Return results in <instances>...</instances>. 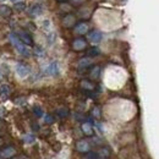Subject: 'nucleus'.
<instances>
[{
  "label": "nucleus",
  "mask_w": 159,
  "mask_h": 159,
  "mask_svg": "<svg viewBox=\"0 0 159 159\" xmlns=\"http://www.w3.org/2000/svg\"><path fill=\"white\" fill-rule=\"evenodd\" d=\"M16 36H17L19 39H20L23 44H26L27 47L33 45V38H32L31 34H30L28 32H26L25 30H19L17 33H16Z\"/></svg>",
  "instance_id": "7ed1b4c3"
},
{
  "label": "nucleus",
  "mask_w": 159,
  "mask_h": 159,
  "mask_svg": "<svg viewBox=\"0 0 159 159\" xmlns=\"http://www.w3.org/2000/svg\"><path fill=\"white\" fill-rule=\"evenodd\" d=\"M99 49L97 48V47H93V48H91V49H88V52H87V55H88V58H93V57H98L99 55Z\"/></svg>",
  "instance_id": "6ab92c4d"
},
{
  "label": "nucleus",
  "mask_w": 159,
  "mask_h": 159,
  "mask_svg": "<svg viewBox=\"0 0 159 159\" xmlns=\"http://www.w3.org/2000/svg\"><path fill=\"white\" fill-rule=\"evenodd\" d=\"M86 159H98V156H97V153L88 152V154L86 156Z\"/></svg>",
  "instance_id": "bb28decb"
},
{
  "label": "nucleus",
  "mask_w": 159,
  "mask_h": 159,
  "mask_svg": "<svg viewBox=\"0 0 159 159\" xmlns=\"http://www.w3.org/2000/svg\"><path fill=\"white\" fill-rule=\"evenodd\" d=\"M25 139H26V142H33V139H34V137H33L32 135H27V136L25 137Z\"/></svg>",
  "instance_id": "c756f323"
},
{
  "label": "nucleus",
  "mask_w": 159,
  "mask_h": 159,
  "mask_svg": "<svg viewBox=\"0 0 159 159\" xmlns=\"http://www.w3.org/2000/svg\"><path fill=\"white\" fill-rule=\"evenodd\" d=\"M16 74L20 79H26L30 74H31V69L28 65L26 64H22V62H19L16 65Z\"/></svg>",
  "instance_id": "20e7f679"
},
{
  "label": "nucleus",
  "mask_w": 159,
  "mask_h": 159,
  "mask_svg": "<svg viewBox=\"0 0 159 159\" xmlns=\"http://www.w3.org/2000/svg\"><path fill=\"white\" fill-rule=\"evenodd\" d=\"M43 11L44 10H43V6L40 4H33L30 7V10H28V12H30V15L32 17H38V16H40L43 14Z\"/></svg>",
  "instance_id": "9d476101"
},
{
  "label": "nucleus",
  "mask_w": 159,
  "mask_h": 159,
  "mask_svg": "<svg viewBox=\"0 0 159 159\" xmlns=\"http://www.w3.org/2000/svg\"><path fill=\"white\" fill-rule=\"evenodd\" d=\"M89 76H91V79L92 80L99 79V76H100V67L99 66H94V67L89 71Z\"/></svg>",
  "instance_id": "f3484780"
},
{
  "label": "nucleus",
  "mask_w": 159,
  "mask_h": 159,
  "mask_svg": "<svg viewBox=\"0 0 159 159\" xmlns=\"http://www.w3.org/2000/svg\"><path fill=\"white\" fill-rule=\"evenodd\" d=\"M81 87L83 89H86V91H93L94 89V83L92 81H89V80H83L81 82Z\"/></svg>",
  "instance_id": "dca6fc26"
},
{
  "label": "nucleus",
  "mask_w": 159,
  "mask_h": 159,
  "mask_svg": "<svg viewBox=\"0 0 159 159\" xmlns=\"http://www.w3.org/2000/svg\"><path fill=\"white\" fill-rule=\"evenodd\" d=\"M43 27H44V30H45V28H49V27H50V21L49 20L43 21Z\"/></svg>",
  "instance_id": "c85d7f7f"
},
{
  "label": "nucleus",
  "mask_w": 159,
  "mask_h": 159,
  "mask_svg": "<svg viewBox=\"0 0 159 159\" xmlns=\"http://www.w3.org/2000/svg\"><path fill=\"white\" fill-rule=\"evenodd\" d=\"M0 94H1L4 98H7V97L10 96V88H9V86L2 84V86L0 87Z\"/></svg>",
  "instance_id": "a211bd4d"
},
{
  "label": "nucleus",
  "mask_w": 159,
  "mask_h": 159,
  "mask_svg": "<svg viewBox=\"0 0 159 159\" xmlns=\"http://www.w3.org/2000/svg\"><path fill=\"white\" fill-rule=\"evenodd\" d=\"M47 39L49 42V44H53L54 40L57 39V33H54V32H48V33H47Z\"/></svg>",
  "instance_id": "aec40b11"
},
{
  "label": "nucleus",
  "mask_w": 159,
  "mask_h": 159,
  "mask_svg": "<svg viewBox=\"0 0 159 159\" xmlns=\"http://www.w3.org/2000/svg\"><path fill=\"white\" fill-rule=\"evenodd\" d=\"M88 31H89L88 23H86V22H83V21L76 23V26H75V33L79 34V36H83V34L88 33Z\"/></svg>",
  "instance_id": "6e6552de"
},
{
  "label": "nucleus",
  "mask_w": 159,
  "mask_h": 159,
  "mask_svg": "<svg viewBox=\"0 0 159 159\" xmlns=\"http://www.w3.org/2000/svg\"><path fill=\"white\" fill-rule=\"evenodd\" d=\"M58 114H59L60 118H66L69 115V110L65 109V108H60L59 110H58Z\"/></svg>",
  "instance_id": "4be33fe9"
},
{
  "label": "nucleus",
  "mask_w": 159,
  "mask_h": 159,
  "mask_svg": "<svg viewBox=\"0 0 159 159\" xmlns=\"http://www.w3.org/2000/svg\"><path fill=\"white\" fill-rule=\"evenodd\" d=\"M11 1H14V2H17V1H22V0H11Z\"/></svg>",
  "instance_id": "72a5a7b5"
},
{
  "label": "nucleus",
  "mask_w": 159,
  "mask_h": 159,
  "mask_svg": "<svg viewBox=\"0 0 159 159\" xmlns=\"http://www.w3.org/2000/svg\"><path fill=\"white\" fill-rule=\"evenodd\" d=\"M9 39L11 42V44L14 45V48L20 53L21 55H23V57H31V49L19 39V37L16 36V33H10L9 34Z\"/></svg>",
  "instance_id": "f257e3e1"
},
{
  "label": "nucleus",
  "mask_w": 159,
  "mask_h": 159,
  "mask_svg": "<svg viewBox=\"0 0 159 159\" xmlns=\"http://www.w3.org/2000/svg\"><path fill=\"white\" fill-rule=\"evenodd\" d=\"M33 113L38 116V118H40V116H43L44 114H43V110H42V108L40 107H34L33 108Z\"/></svg>",
  "instance_id": "5701e85b"
},
{
  "label": "nucleus",
  "mask_w": 159,
  "mask_h": 159,
  "mask_svg": "<svg viewBox=\"0 0 159 159\" xmlns=\"http://www.w3.org/2000/svg\"><path fill=\"white\" fill-rule=\"evenodd\" d=\"M34 54L38 55L39 58H42V57L44 55V52H43V49H42L40 47H36V48H34Z\"/></svg>",
  "instance_id": "393cba45"
},
{
  "label": "nucleus",
  "mask_w": 159,
  "mask_h": 159,
  "mask_svg": "<svg viewBox=\"0 0 159 159\" xmlns=\"http://www.w3.org/2000/svg\"><path fill=\"white\" fill-rule=\"evenodd\" d=\"M1 79H2V76H1V75H0V80H1Z\"/></svg>",
  "instance_id": "c9c22d12"
},
{
  "label": "nucleus",
  "mask_w": 159,
  "mask_h": 159,
  "mask_svg": "<svg viewBox=\"0 0 159 159\" xmlns=\"http://www.w3.org/2000/svg\"><path fill=\"white\" fill-rule=\"evenodd\" d=\"M92 64H93V59H92V58L84 57V58H82V59L79 60L77 66H79V69H87V67H89Z\"/></svg>",
  "instance_id": "ddd939ff"
},
{
  "label": "nucleus",
  "mask_w": 159,
  "mask_h": 159,
  "mask_svg": "<svg viewBox=\"0 0 159 159\" xmlns=\"http://www.w3.org/2000/svg\"><path fill=\"white\" fill-rule=\"evenodd\" d=\"M89 12H91V11H89L88 9H82V10H80V16H81L82 19H83V17H84V19H88V17L91 16Z\"/></svg>",
  "instance_id": "412c9836"
},
{
  "label": "nucleus",
  "mask_w": 159,
  "mask_h": 159,
  "mask_svg": "<svg viewBox=\"0 0 159 159\" xmlns=\"http://www.w3.org/2000/svg\"><path fill=\"white\" fill-rule=\"evenodd\" d=\"M16 154L17 151L12 146H7L0 149V159H12L14 157H16Z\"/></svg>",
  "instance_id": "f03ea898"
},
{
  "label": "nucleus",
  "mask_w": 159,
  "mask_h": 159,
  "mask_svg": "<svg viewBox=\"0 0 159 159\" xmlns=\"http://www.w3.org/2000/svg\"><path fill=\"white\" fill-rule=\"evenodd\" d=\"M92 115L94 116V118H100V109L98 108V107H94L93 109H92Z\"/></svg>",
  "instance_id": "b1692460"
},
{
  "label": "nucleus",
  "mask_w": 159,
  "mask_h": 159,
  "mask_svg": "<svg viewBox=\"0 0 159 159\" xmlns=\"http://www.w3.org/2000/svg\"><path fill=\"white\" fill-rule=\"evenodd\" d=\"M4 144V139H2V137H0V147Z\"/></svg>",
  "instance_id": "2f4dec72"
},
{
  "label": "nucleus",
  "mask_w": 159,
  "mask_h": 159,
  "mask_svg": "<svg viewBox=\"0 0 159 159\" xmlns=\"http://www.w3.org/2000/svg\"><path fill=\"white\" fill-rule=\"evenodd\" d=\"M71 1V4H74V5H80V4H82L84 0H70Z\"/></svg>",
  "instance_id": "7c9ffc66"
},
{
  "label": "nucleus",
  "mask_w": 159,
  "mask_h": 159,
  "mask_svg": "<svg viewBox=\"0 0 159 159\" xmlns=\"http://www.w3.org/2000/svg\"><path fill=\"white\" fill-rule=\"evenodd\" d=\"M87 38H88V40H89L93 45H96V44L100 43V40H102V38H103V36H102V33H100L99 31L93 30V31H91V32L87 33Z\"/></svg>",
  "instance_id": "423d86ee"
},
{
  "label": "nucleus",
  "mask_w": 159,
  "mask_h": 159,
  "mask_svg": "<svg viewBox=\"0 0 159 159\" xmlns=\"http://www.w3.org/2000/svg\"><path fill=\"white\" fill-rule=\"evenodd\" d=\"M44 72L49 76H57L59 74V65L57 61H52L47 65V67L44 69Z\"/></svg>",
  "instance_id": "39448f33"
},
{
  "label": "nucleus",
  "mask_w": 159,
  "mask_h": 159,
  "mask_svg": "<svg viewBox=\"0 0 159 159\" xmlns=\"http://www.w3.org/2000/svg\"><path fill=\"white\" fill-rule=\"evenodd\" d=\"M0 15L2 17H10L12 15V9L7 5H0Z\"/></svg>",
  "instance_id": "2eb2a0df"
},
{
  "label": "nucleus",
  "mask_w": 159,
  "mask_h": 159,
  "mask_svg": "<svg viewBox=\"0 0 159 159\" xmlns=\"http://www.w3.org/2000/svg\"><path fill=\"white\" fill-rule=\"evenodd\" d=\"M5 1H6V0H0V2H5Z\"/></svg>",
  "instance_id": "f704fd0d"
},
{
  "label": "nucleus",
  "mask_w": 159,
  "mask_h": 159,
  "mask_svg": "<svg viewBox=\"0 0 159 159\" xmlns=\"http://www.w3.org/2000/svg\"><path fill=\"white\" fill-rule=\"evenodd\" d=\"M58 2H65V1H67V0H57Z\"/></svg>",
  "instance_id": "473e14b6"
},
{
  "label": "nucleus",
  "mask_w": 159,
  "mask_h": 159,
  "mask_svg": "<svg viewBox=\"0 0 159 159\" xmlns=\"http://www.w3.org/2000/svg\"><path fill=\"white\" fill-rule=\"evenodd\" d=\"M75 22H76L75 15H72V14H67V15H65V17L62 19V26L66 27V28H70V27L75 26Z\"/></svg>",
  "instance_id": "9b49d317"
},
{
  "label": "nucleus",
  "mask_w": 159,
  "mask_h": 159,
  "mask_svg": "<svg viewBox=\"0 0 159 159\" xmlns=\"http://www.w3.org/2000/svg\"><path fill=\"white\" fill-rule=\"evenodd\" d=\"M76 149L80 153H88L91 151V144L86 139H80L76 143Z\"/></svg>",
  "instance_id": "0eeeda50"
},
{
  "label": "nucleus",
  "mask_w": 159,
  "mask_h": 159,
  "mask_svg": "<svg viewBox=\"0 0 159 159\" xmlns=\"http://www.w3.org/2000/svg\"><path fill=\"white\" fill-rule=\"evenodd\" d=\"M81 127H82V131L86 136H93L94 130H93V126H92L91 122H83Z\"/></svg>",
  "instance_id": "4468645a"
},
{
  "label": "nucleus",
  "mask_w": 159,
  "mask_h": 159,
  "mask_svg": "<svg viewBox=\"0 0 159 159\" xmlns=\"http://www.w3.org/2000/svg\"><path fill=\"white\" fill-rule=\"evenodd\" d=\"M96 153L98 156V159H109L111 157V151L108 147H105V146L104 147H100Z\"/></svg>",
  "instance_id": "f8f14e48"
},
{
  "label": "nucleus",
  "mask_w": 159,
  "mask_h": 159,
  "mask_svg": "<svg viewBox=\"0 0 159 159\" xmlns=\"http://www.w3.org/2000/svg\"><path fill=\"white\" fill-rule=\"evenodd\" d=\"M44 121H45V122H48V124H52V122H53V116H52V115H49V114H45V116H44Z\"/></svg>",
  "instance_id": "cd10ccee"
},
{
  "label": "nucleus",
  "mask_w": 159,
  "mask_h": 159,
  "mask_svg": "<svg viewBox=\"0 0 159 159\" xmlns=\"http://www.w3.org/2000/svg\"><path fill=\"white\" fill-rule=\"evenodd\" d=\"M25 7H26V4L21 2V1H17V2L15 4V9H16V10H19V11H21V10H23Z\"/></svg>",
  "instance_id": "a878e982"
},
{
  "label": "nucleus",
  "mask_w": 159,
  "mask_h": 159,
  "mask_svg": "<svg viewBox=\"0 0 159 159\" xmlns=\"http://www.w3.org/2000/svg\"><path fill=\"white\" fill-rule=\"evenodd\" d=\"M72 48L76 52H82L87 48V40L83 39V38H76V39L72 42Z\"/></svg>",
  "instance_id": "1a4fd4ad"
}]
</instances>
